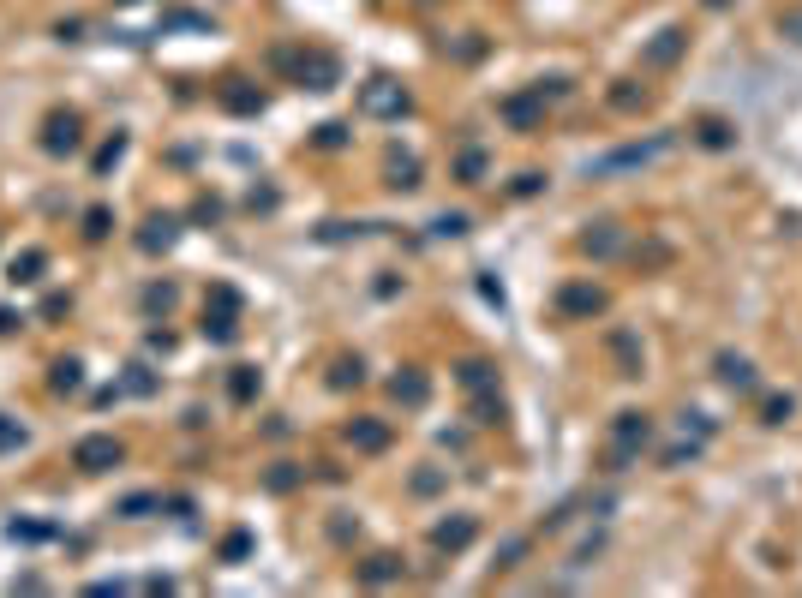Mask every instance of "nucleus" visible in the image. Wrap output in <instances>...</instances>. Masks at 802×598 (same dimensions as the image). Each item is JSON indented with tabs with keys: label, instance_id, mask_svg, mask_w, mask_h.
<instances>
[{
	"label": "nucleus",
	"instance_id": "obj_1",
	"mask_svg": "<svg viewBox=\"0 0 802 598\" xmlns=\"http://www.w3.org/2000/svg\"><path fill=\"white\" fill-rule=\"evenodd\" d=\"M647 443H653V419H647L641 407H623V414L611 419V455H605V473H629L635 461H641Z\"/></svg>",
	"mask_w": 802,
	"mask_h": 598
},
{
	"label": "nucleus",
	"instance_id": "obj_2",
	"mask_svg": "<svg viewBox=\"0 0 802 598\" xmlns=\"http://www.w3.org/2000/svg\"><path fill=\"white\" fill-rule=\"evenodd\" d=\"M276 66H294L300 90H336V78H342V66L317 48H276Z\"/></svg>",
	"mask_w": 802,
	"mask_h": 598
},
{
	"label": "nucleus",
	"instance_id": "obj_3",
	"mask_svg": "<svg viewBox=\"0 0 802 598\" xmlns=\"http://www.w3.org/2000/svg\"><path fill=\"white\" fill-rule=\"evenodd\" d=\"M359 108L372 120H401L407 108H414V96L396 85V78H372V85H359Z\"/></svg>",
	"mask_w": 802,
	"mask_h": 598
},
{
	"label": "nucleus",
	"instance_id": "obj_4",
	"mask_svg": "<svg viewBox=\"0 0 802 598\" xmlns=\"http://www.w3.org/2000/svg\"><path fill=\"white\" fill-rule=\"evenodd\" d=\"M665 150H671V132H659V138H647V144H623V150H611V156L587 162V174H623V168H647V162H659Z\"/></svg>",
	"mask_w": 802,
	"mask_h": 598
},
{
	"label": "nucleus",
	"instance_id": "obj_5",
	"mask_svg": "<svg viewBox=\"0 0 802 598\" xmlns=\"http://www.w3.org/2000/svg\"><path fill=\"white\" fill-rule=\"evenodd\" d=\"M126 461V449H120V437H78V449H72V467H85V473H108Z\"/></svg>",
	"mask_w": 802,
	"mask_h": 598
},
{
	"label": "nucleus",
	"instance_id": "obj_6",
	"mask_svg": "<svg viewBox=\"0 0 802 598\" xmlns=\"http://www.w3.org/2000/svg\"><path fill=\"white\" fill-rule=\"evenodd\" d=\"M473 539H479V521L473 514H449V521L431 527V551H444V556H461Z\"/></svg>",
	"mask_w": 802,
	"mask_h": 598
},
{
	"label": "nucleus",
	"instance_id": "obj_7",
	"mask_svg": "<svg viewBox=\"0 0 802 598\" xmlns=\"http://www.w3.org/2000/svg\"><path fill=\"white\" fill-rule=\"evenodd\" d=\"M605 305H611V299H605V287H593V282H569L557 294V312L563 317H599Z\"/></svg>",
	"mask_w": 802,
	"mask_h": 598
},
{
	"label": "nucleus",
	"instance_id": "obj_8",
	"mask_svg": "<svg viewBox=\"0 0 802 598\" xmlns=\"http://www.w3.org/2000/svg\"><path fill=\"white\" fill-rule=\"evenodd\" d=\"M713 371H718V384L737 389V395H748V389L760 384V377H755V359H748V354H731V347L713 359Z\"/></svg>",
	"mask_w": 802,
	"mask_h": 598
},
{
	"label": "nucleus",
	"instance_id": "obj_9",
	"mask_svg": "<svg viewBox=\"0 0 802 598\" xmlns=\"http://www.w3.org/2000/svg\"><path fill=\"white\" fill-rule=\"evenodd\" d=\"M389 395H396L401 407H426V401H431V377L419 365H401L396 377H389Z\"/></svg>",
	"mask_w": 802,
	"mask_h": 598
},
{
	"label": "nucleus",
	"instance_id": "obj_10",
	"mask_svg": "<svg viewBox=\"0 0 802 598\" xmlns=\"http://www.w3.org/2000/svg\"><path fill=\"white\" fill-rule=\"evenodd\" d=\"M683 48H688V30H659V36H653V43L641 48V66H677V60H683Z\"/></svg>",
	"mask_w": 802,
	"mask_h": 598
},
{
	"label": "nucleus",
	"instance_id": "obj_11",
	"mask_svg": "<svg viewBox=\"0 0 802 598\" xmlns=\"http://www.w3.org/2000/svg\"><path fill=\"white\" fill-rule=\"evenodd\" d=\"M78 138H85V132H78V115H48V126H43V150H48V156H72Z\"/></svg>",
	"mask_w": 802,
	"mask_h": 598
},
{
	"label": "nucleus",
	"instance_id": "obj_12",
	"mask_svg": "<svg viewBox=\"0 0 802 598\" xmlns=\"http://www.w3.org/2000/svg\"><path fill=\"white\" fill-rule=\"evenodd\" d=\"M503 120H509L516 132H533V126L545 120V96H539V90H527V96H509V102H503Z\"/></svg>",
	"mask_w": 802,
	"mask_h": 598
},
{
	"label": "nucleus",
	"instance_id": "obj_13",
	"mask_svg": "<svg viewBox=\"0 0 802 598\" xmlns=\"http://www.w3.org/2000/svg\"><path fill=\"white\" fill-rule=\"evenodd\" d=\"M180 240V215H150V222H144V234H138V252H168V245Z\"/></svg>",
	"mask_w": 802,
	"mask_h": 598
},
{
	"label": "nucleus",
	"instance_id": "obj_14",
	"mask_svg": "<svg viewBox=\"0 0 802 598\" xmlns=\"http://www.w3.org/2000/svg\"><path fill=\"white\" fill-rule=\"evenodd\" d=\"M456 384L467 389V395H491V389H497V365H491V359H461Z\"/></svg>",
	"mask_w": 802,
	"mask_h": 598
},
{
	"label": "nucleus",
	"instance_id": "obj_15",
	"mask_svg": "<svg viewBox=\"0 0 802 598\" xmlns=\"http://www.w3.org/2000/svg\"><path fill=\"white\" fill-rule=\"evenodd\" d=\"M611 359H617V377H641V365H647L641 342H635L629 329H611Z\"/></svg>",
	"mask_w": 802,
	"mask_h": 598
},
{
	"label": "nucleus",
	"instance_id": "obj_16",
	"mask_svg": "<svg viewBox=\"0 0 802 598\" xmlns=\"http://www.w3.org/2000/svg\"><path fill=\"white\" fill-rule=\"evenodd\" d=\"M347 443H354L359 455H384V449H389V425H384V419H354V425H347Z\"/></svg>",
	"mask_w": 802,
	"mask_h": 598
},
{
	"label": "nucleus",
	"instance_id": "obj_17",
	"mask_svg": "<svg viewBox=\"0 0 802 598\" xmlns=\"http://www.w3.org/2000/svg\"><path fill=\"white\" fill-rule=\"evenodd\" d=\"M581 252L587 257H617L623 252V228H617V222H593V228L581 234Z\"/></svg>",
	"mask_w": 802,
	"mask_h": 598
},
{
	"label": "nucleus",
	"instance_id": "obj_18",
	"mask_svg": "<svg viewBox=\"0 0 802 598\" xmlns=\"http://www.w3.org/2000/svg\"><path fill=\"white\" fill-rule=\"evenodd\" d=\"M222 108L228 115H264V90H252L246 78H228L222 85Z\"/></svg>",
	"mask_w": 802,
	"mask_h": 598
},
{
	"label": "nucleus",
	"instance_id": "obj_19",
	"mask_svg": "<svg viewBox=\"0 0 802 598\" xmlns=\"http://www.w3.org/2000/svg\"><path fill=\"white\" fill-rule=\"evenodd\" d=\"M401 574H407V563H401V556H366V563H359V586H389V581H401Z\"/></svg>",
	"mask_w": 802,
	"mask_h": 598
},
{
	"label": "nucleus",
	"instance_id": "obj_20",
	"mask_svg": "<svg viewBox=\"0 0 802 598\" xmlns=\"http://www.w3.org/2000/svg\"><path fill=\"white\" fill-rule=\"evenodd\" d=\"M204 335H210L216 347H228L234 335H240V312H228V305H204Z\"/></svg>",
	"mask_w": 802,
	"mask_h": 598
},
{
	"label": "nucleus",
	"instance_id": "obj_21",
	"mask_svg": "<svg viewBox=\"0 0 802 598\" xmlns=\"http://www.w3.org/2000/svg\"><path fill=\"white\" fill-rule=\"evenodd\" d=\"M384 185L389 192H414L419 185V156H389L384 162Z\"/></svg>",
	"mask_w": 802,
	"mask_h": 598
},
{
	"label": "nucleus",
	"instance_id": "obj_22",
	"mask_svg": "<svg viewBox=\"0 0 802 598\" xmlns=\"http://www.w3.org/2000/svg\"><path fill=\"white\" fill-rule=\"evenodd\" d=\"M695 138H701L707 150H731L737 126H731V120H718V115H707V120H695Z\"/></svg>",
	"mask_w": 802,
	"mask_h": 598
},
{
	"label": "nucleus",
	"instance_id": "obj_23",
	"mask_svg": "<svg viewBox=\"0 0 802 598\" xmlns=\"http://www.w3.org/2000/svg\"><path fill=\"white\" fill-rule=\"evenodd\" d=\"M486 168H491V156L479 150V144H467V150L456 156V180L461 185H486Z\"/></svg>",
	"mask_w": 802,
	"mask_h": 598
},
{
	"label": "nucleus",
	"instance_id": "obj_24",
	"mask_svg": "<svg viewBox=\"0 0 802 598\" xmlns=\"http://www.w3.org/2000/svg\"><path fill=\"white\" fill-rule=\"evenodd\" d=\"M258 389H264V371H258V365H234V371H228V395L240 401V407L258 395Z\"/></svg>",
	"mask_w": 802,
	"mask_h": 598
},
{
	"label": "nucleus",
	"instance_id": "obj_25",
	"mask_svg": "<svg viewBox=\"0 0 802 598\" xmlns=\"http://www.w3.org/2000/svg\"><path fill=\"white\" fill-rule=\"evenodd\" d=\"M48 384H55V395H78L85 389V365L78 359H55V377Z\"/></svg>",
	"mask_w": 802,
	"mask_h": 598
},
{
	"label": "nucleus",
	"instance_id": "obj_26",
	"mask_svg": "<svg viewBox=\"0 0 802 598\" xmlns=\"http://www.w3.org/2000/svg\"><path fill=\"white\" fill-rule=\"evenodd\" d=\"M300 479H306V467H294V461H276V467L264 473V491H276V497H282V491H294Z\"/></svg>",
	"mask_w": 802,
	"mask_h": 598
},
{
	"label": "nucleus",
	"instance_id": "obj_27",
	"mask_svg": "<svg viewBox=\"0 0 802 598\" xmlns=\"http://www.w3.org/2000/svg\"><path fill=\"white\" fill-rule=\"evenodd\" d=\"M366 384V365H359V354L354 359H336L330 365V389H359Z\"/></svg>",
	"mask_w": 802,
	"mask_h": 598
},
{
	"label": "nucleus",
	"instance_id": "obj_28",
	"mask_svg": "<svg viewBox=\"0 0 802 598\" xmlns=\"http://www.w3.org/2000/svg\"><path fill=\"white\" fill-rule=\"evenodd\" d=\"M43 270H48V257L43 252H25V257H13V275H6V282H43Z\"/></svg>",
	"mask_w": 802,
	"mask_h": 598
},
{
	"label": "nucleus",
	"instance_id": "obj_29",
	"mask_svg": "<svg viewBox=\"0 0 802 598\" xmlns=\"http://www.w3.org/2000/svg\"><path fill=\"white\" fill-rule=\"evenodd\" d=\"M701 449H707L701 437H683V443H671V449H665V467H695V461H701Z\"/></svg>",
	"mask_w": 802,
	"mask_h": 598
},
{
	"label": "nucleus",
	"instance_id": "obj_30",
	"mask_svg": "<svg viewBox=\"0 0 802 598\" xmlns=\"http://www.w3.org/2000/svg\"><path fill=\"white\" fill-rule=\"evenodd\" d=\"M162 509V497H150V491H138V497H126V503H120V521H144V514H156Z\"/></svg>",
	"mask_w": 802,
	"mask_h": 598
},
{
	"label": "nucleus",
	"instance_id": "obj_31",
	"mask_svg": "<svg viewBox=\"0 0 802 598\" xmlns=\"http://www.w3.org/2000/svg\"><path fill=\"white\" fill-rule=\"evenodd\" d=\"M503 419V395L491 389V395H473V425H497Z\"/></svg>",
	"mask_w": 802,
	"mask_h": 598
},
{
	"label": "nucleus",
	"instance_id": "obj_32",
	"mask_svg": "<svg viewBox=\"0 0 802 598\" xmlns=\"http://www.w3.org/2000/svg\"><path fill=\"white\" fill-rule=\"evenodd\" d=\"M120 389H126V395H156V371H150V365H132Z\"/></svg>",
	"mask_w": 802,
	"mask_h": 598
},
{
	"label": "nucleus",
	"instance_id": "obj_33",
	"mask_svg": "<svg viewBox=\"0 0 802 598\" xmlns=\"http://www.w3.org/2000/svg\"><path fill=\"white\" fill-rule=\"evenodd\" d=\"M108 228H115V215L102 210V204H90L85 210V240H108Z\"/></svg>",
	"mask_w": 802,
	"mask_h": 598
},
{
	"label": "nucleus",
	"instance_id": "obj_34",
	"mask_svg": "<svg viewBox=\"0 0 802 598\" xmlns=\"http://www.w3.org/2000/svg\"><path fill=\"white\" fill-rule=\"evenodd\" d=\"M174 299H180V294H174V282H150V287H144V312H168Z\"/></svg>",
	"mask_w": 802,
	"mask_h": 598
},
{
	"label": "nucleus",
	"instance_id": "obj_35",
	"mask_svg": "<svg viewBox=\"0 0 802 598\" xmlns=\"http://www.w3.org/2000/svg\"><path fill=\"white\" fill-rule=\"evenodd\" d=\"M444 484H449V473H444V467H426V473H414V497H437Z\"/></svg>",
	"mask_w": 802,
	"mask_h": 598
},
{
	"label": "nucleus",
	"instance_id": "obj_36",
	"mask_svg": "<svg viewBox=\"0 0 802 598\" xmlns=\"http://www.w3.org/2000/svg\"><path fill=\"white\" fill-rule=\"evenodd\" d=\"M677 431H683V437L713 443V419H707V414H677Z\"/></svg>",
	"mask_w": 802,
	"mask_h": 598
},
{
	"label": "nucleus",
	"instance_id": "obj_37",
	"mask_svg": "<svg viewBox=\"0 0 802 598\" xmlns=\"http://www.w3.org/2000/svg\"><path fill=\"white\" fill-rule=\"evenodd\" d=\"M120 156H126V132H115V138H108V144H102V150H96V174H108V168H115Z\"/></svg>",
	"mask_w": 802,
	"mask_h": 598
},
{
	"label": "nucleus",
	"instance_id": "obj_38",
	"mask_svg": "<svg viewBox=\"0 0 802 598\" xmlns=\"http://www.w3.org/2000/svg\"><path fill=\"white\" fill-rule=\"evenodd\" d=\"M431 234H437V240H456V234H467V215H461V210H444L437 222H431Z\"/></svg>",
	"mask_w": 802,
	"mask_h": 598
},
{
	"label": "nucleus",
	"instance_id": "obj_39",
	"mask_svg": "<svg viewBox=\"0 0 802 598\" xmlns=\"http://www.w3.org/2000/svg\"><path fill=\"white\" fill-rule=\"evenodd\" d=\"M790 414H797V401H790V395H767V407H760V419H767V425H785Z\"/></svg>",
	"mask_w": 802,
	"mask_h": 598
},
{
	"label": "nucleus",
	"instance_id": "obj_40",
	"mask_svg": "<svg viewBox=\"0 0 802 598\" xmlns=\"http://www.w3.org/2000/svg\"><path fill=\"white\" fill-rule=\"evenodd\" d=\"M611 108L635 115V108H647V90H635V85H617V90H611Z\"/></svg>",
	"mask_w": 802,
	"mask_h": 598
},
{
	"label": "nucleus",
	"instance_id": "obj_41",
	"mask_svg": "<svg viewBox=\"0 0 802 598\" xmlns=\"http://www.w3.org/2000/svg\"><path fill=\"white\" fill-rule=\"evenodd\" d=\"M778 36L802 48V6H785V13H778Z\"/></svg>",
	"mask_w": 802,
	"mask_h": 598
},
{
	"label": "nucleus",
	"instance_id": "obj_42",
	"mask_svg": "<svg viewBox=\"0 0 802 598\" xmlns=\"http://www.w3.org/2000/svg\"><path fill=\"white\" fill-rule=\"evenodd\" d=\"M240 556H252V533H228L222 539V563H240Z\"/></svg>",
	"mask_w": 802,
	"mask_h": 598
},
{
	"label": "nucleus",
	"instance_id": "obj_43",
	"mask_svg": "<svg viewBox=\"0 0 802 598\" xmlns=\"http://www.w3.org/2000/svg\"><path fill=\"white\" fill-rule=\"evenodd\" d=\"M6 449H25V425L0 414V455H6Z\"/></svg>",
	"mask_w": 802,
	"mask_h": 598
},
{
	"label": "nucleus",
	"instance_id": "obj_44",
	"mask_svg": "<svg viewBox=\"0 0 802 598\" xmlns=\"http://www.w3.org/2000/svg\"><path fill=\"white\" fill-rule=\"evenodd\" d=\"M359 234H366V222H324L317 240H359Z\"/></svg>",
	"mask_w": 802,
	"mask_h": 598
},
{
	"label": "nucleus",
	"instance_id": "obj_45",
	"mask_svg": "<svg viewBox=\"0 0 802 598\" xmlns=\"http://www.w3.org/2000/svg\"><path fill=\"white\" fill-rule=\"evenodd\" d=\"M521 556H527V539H503L497 544V569H516Z\"/></svg>",
	"mask_w": 802,
	"mask_h": 598
},
{
	"label": "nucleus",
	"instance_id": "obj_46",
	"mask_svg": "<svg viewBox=\"0 0 802 598\" xmlns=\"http://www.w3.org/2000/svg\"><path fill=\"white\" fill-rule=\"evenodd\" d=\"M317 144H324V150H342V144H347V126H342V120H330V126H317Z\"/></svg>",
	"mask_w": 802,
	"mask_h": 598
},
{
	"label": "nucleus",
	"instance_id": "obj_47",
	"mask_svg": "<svg viewBox=\"0 0 802 598\" xmlns=\"http://www.w3.org/2000/svg\"><path fill=\"white\" fill-rule=\"evenodd\" d=\"M210 305H228V312H240V287L216 282V287H210Z\"/></svg>",
	"mask_w": 802,
	"mask_h": 598
},
{
	"label": "nucleus",
	"instance_id": "obj_48",
	"mask_svg": "<svg viewBox=\"0 0 802 598\" xmlns=\"http://www.w3.org/2000/svg\"><path fill=\"white\" fill-rule=\"evenodd\" d=\"M479 294H486L491 305H497V312H503V282H497V275H491V270H479Z\"/></svg>",
	"mask_w": 802,
	"mask_h": 598
},
{
	"label": "nucleus",
	"instance_id": "obj_49",
	"mask_svg": "<svg viewBox=\"0 0 802 598\" xmlns=\"http://www.w3.org/2000/svg\"><path fill=\"white\" fill-rule=\"evenodd\" d=\"M533 192H545V174H521L516 180V198H533Z\"/></svg>",
	"mask_w": 802,
	"mask_h": 598
},
{
	"label": "nucleus",
	"instance_id": "obj_50",
	"mask_svg": "<svg viewBox=\"0 0 802 598\" xmlns=\"http://www.w3.org/2000/svg\"><path fill=\"white\" fill-rule=\"evenodd\" d=\"M707 6H731V0H707Z\"/></svg>",
	"mask_w": 802,
	"mask_h": 598
}]
</instances>
